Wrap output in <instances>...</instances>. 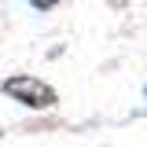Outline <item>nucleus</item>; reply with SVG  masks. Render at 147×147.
Masks as SVG:
<instances>
[{"label": "nucleus", "mask_w": 147, "mask_h": 147, "mask_svg": "<svg viewBox=\"0 0 147 147\" xmlns=\"http://www.w3.org/2000/svg\"><path fill=\"white\" fill-rule=\"evenodd\" d=\"M4 92L15 96L18 103H26V107H37V110L55 103V92L44 81H37V77H11V81H4Z\"/></svg>", "instance_id": "nucleus-1"}, {"label": "nucleus", "mask_w": 147, "mask_h": 147, "mask_svg": "<svg viewBox=\"0 0 147 147\" xmlns=\"http://www.w3.org/2000/svg\"><path fill=\"white\" fill-rule=\"evenodd\" d=\"M37 7H52V4H59V0H33Z\"/></svg>", "instance_id": "nucleus-2"}]
</instances>
